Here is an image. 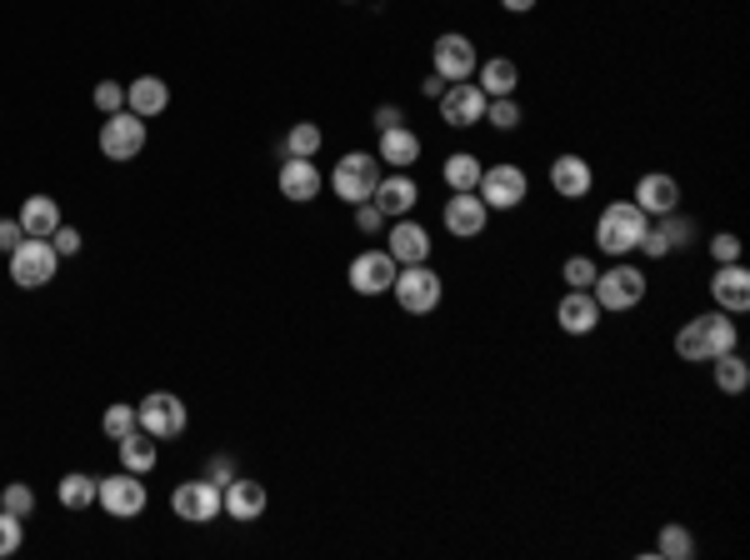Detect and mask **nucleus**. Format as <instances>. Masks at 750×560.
<instances>
[{
  "mask_svg": "<svg viewBox=\"0 0 750 560\" xmlns=\"http://www.w3.org/2000/svg\"><path fill=\"white\" fill-rule=\"evenodd\" d=\"M476 195L485 201V211H520V205H526V195H530V176L520 166H511V160L485 166Z\"/></svg>",
  "mask_w": 750,
  "mask_h": 560,
  "instance_id": "nucleus-7",
  "label": "nucleus"
},
{
  "mask_svg": "<svg viewBox=\"0 0 750 560\" xmlns=\"http://www.w3.org/2000/svg\"><path fill=\"white\" fill-rule=\"evenodd\" d=\"M441 221H446V230L456 240H476V236H485V226H491V211H485V201L476 191H450Z\"/></svg>",
  "mask_w": 750,
  "mask_h": 560,
  "instance_id": "nucleus-14",
  "label": "nucleus"
},
{
  "mask_svg": "<svg viewBox=\"0 0 750 560\" xmlns=\"http://www.w3.org/2000/svg\"><path fill=\"white\" fill-rule=\"evenodd\" d=\"M11 281L21 290H40V286H50L56 281V271H60V255H56V246L50 240H36V236H25L21 246H15L11 255Z\"/></svg>",
  "mask_w": 750,
  "mask_h": 560,
  "instance_id": "nucleus-4",
  "label": "nucleus"
},
{
  "mask_svg": "<svg viewBox=\"0 0 750 560\" xmlns=\"http://www.w3.org/2000/svg\"><path fill=\"white\" fill-rule=\"evenodd\" d=\"M441 116H446L450 131H470L485 120V91L476 81H450L446 96H441Z\"/></svg>",
  "mask_w": 750,
  "mask_h": 560,
  "instance_id": "nucleus-13",
  "label": "nucleus"
},
{
  "mask_svg": "<svg viewBox=\"0 0 750 560\" xmlns=\"http://www.w3.org/2000/svg\"><path fill=\"white\" fill-rule=\"evenodd\" d=\"M281 195H285V201H295V205L316 201V195H320L316 160H285V166H281Z\"/></svg>",
  "mask_w": 750,
  "mask_h": 560,
  "instance_id": "nucleus-26",
  "label": "nucleus"
},
{
  "mask_svg": "<svg viewBox=\"0 0 750 560\" xmlns=\"http://www.w3.org/2000/svg\"><path fill=\"white\" fill-rule=\"evenodd\" d=\"M660 236L670 240V251H685L691 236H695V221H685L680 211H670V215H660Z\"/></svg>",
  "mask_w": 750,
  "mask_h": 560,
  "instance_id": "nucleus-36",
  "label": "nucleus"
},
{
  "mask_svg": "<svg viewBox=\"0 0 750 560\" xmlns=\"http://www.w3.org/2000/svg\"><path fill=\"white\" fill-rule=\"evenodd\" d=\"M711 300H715V310H726V315H746V310H750V271H746V265H740V261L715 265Z\"/></svg>",
  "mask_w": 750,
  "mask_h": 560,
  "instance_id": "nucleus-16",
  "label": "nucleus"
},
{
  "mask_svg": "<svg viewBox=\"0 0 750 560\" xmlns=\"http://www.w3.org/2000/svg\"><path fill=\"white\" fill-rule=\"evenodd\" d=\"M15 221H21L25 236H36V240H50L60 226H66V221H60V201H56V195H31Z\"/></svg>",
  "mask_w": 750,
  "mask_h": 560,
  "instance_id": "nucleus-25",
  "label": "nucleus"
},
{
  "mask_svg": "<svg viewBox=\"0 0 750 560\" xmlns=\"http://www.w3.org/2000/svg\"><path fill=\"white\" fill-rule=\"evenodd\" d=\"M0 511H11V515H31L36 511V496H31V486H21V480H15V486H5L0 490Z\"/></svg>",
  "mask_w": 750,
  "mask_h": 560,
  "instance_id": "nucleus-38",
  "label": "nucleus"
},
{
  "mask_svg": "<svg viewBox=\"0 0 750 560\" xmlns=\"http://www.w3.org/2000/svg\"><path fill=\"white\" fill-rule=\"evenodd\" d=\"M645 290H651V281H645L641 265H610V271L596 275V286H590V296H596L600 310H635L645 300Z\"/></svg>",
  "mask_w": 750,
  "mask_h": 560,
  "instance_id": "nucleus-5",
  "label": "nucleus"
},
{
  "mask_svg": "<svg viewBox=\"0 0 750 560\" xmlns=\"http://www.w3.org/2000/svg\"><path fill=\"white\" fill-rule=\"evenodd\" d=\"M711 261H715V265H730V261H740V236H730V230H720V236H711Z\"/></svg>",
  "mask_w": 750,
  "mask_h": 560,
  "instance_id": "nucleus-41",
  "label": "nucleus"
},
{
  "mask_svg": "<svg viewBox=\"0 0 750 560\" xmlns=\"http://www.w3.org/2000/svg\"><path fill=\"white\" fill-rule=\"evenodd\" d=\"M740 346V325L730 321L726 310H705V315H691V321L676 331V356L701 366V360H715L726 350Z\"/></svg>",
  "mask_w": 750,
  "mask_h": 560,
  "instance_id": "nucleus-1",
  "label": "nucleus"
},
{
  "mask_svg": "<svg viewBox=\"0 0 750 560\" xmlns=\"http://www.w3.org/2000/svg\"><path fill=\"white\" fill-rule=\"evenodd\" d=\"M390 126H406V116H400L396 106H380L375 110V131H390Z\"/></svg>",
  "mask_w": 750,
  "mask_h": 560,
  "instance_id": "nucleus-47",
  "label": "nucleus"
},
{
  "mask_svg": "<svg viewBox=\"0 0 750 560\" xmlns=\"http://www.w3.org/2000/svg\"><path fill=\"white\" fill-rule=\"evenodd\" d=\"M421 96H431V100H441V96H446V85H441V75H431V81H421Z\"/></svg>",
  "mask_w": 750,
  "mask_h": 560,
  "instance_id": "nucleus-49",
  "label": "nucleus"
},
{
  "mask_svg": "<svg viewBox=\"0 0 750 560\" xmlns=\"http://www.w3.org/2000/svg\"><path fill=\"white\" fill-rule=\"evenodd\" d=\"M145 151V120L136 110H116L101 126V155L106 160H136Z\"/></svg>",
  "mask_w": 750,
  "mask_h": 560,
  "instance_id": "nucleus-12",
  "label": "nucleus"
},
{
  "mask_svg": "<svg viewBox=\"0 0 750 560\" xmlns=\"http://www.w3.org/2000/svg\"><path fill=\"white\" fill-rule=\"evenodd\" d=\"M116 445H120V465H126V470H136V476H145V470L161 461V441H155V436H145L141 426L130 430V436H120Z\"/></svg>",
  "mask_w": 750,
  "mask_h": 560,
  "instance_id": "nucleus-28",
  "label": "nucleus"
},
{
  "mask_svg": "<svg viewBox=\"0 0 750 560\" xmlns=\"http://www.w3.org/2000/svg\"><path fill=\"white\" fill-rule=\"evenodd\" d=\"M50 246H56V255H81V230H75V226H60L56 236H50Z\"/></svg>",
  "mask_w": 750,
  "mask_h": 560,
  "instance_id": "nucleus-44",
  "label": "nucleus"
},
{
  "mask_svg": "<svg viewBox=\"0 0 750 560\" xmlns=\"http://www.w3.org/2000/svg\"><path fill=\"white\" fill-rule=\"evenodd\" d=\"M21 540H25V525H21V515L0 511V560H5V556H15V550H21Z\"/></svg>",
  "mask_w": 750,
  "mask_h": 560,
  "instance_id": "nucleus-39",
  "label": "nucleus"
},
{
  "mask_svg": "<svg viewBox=\"0 0 750 560\" xmlns=\"http://www.w3.org/2000/svg\"><path fill=\"white\" fill-rule=\"evenodd\" d=\"M431 65H435V75H441V81H470V75H476V65H481V56H476V40L460 36V31L435 36Z\"/></svg>",
  "mask_w": 750,
  "mask_h": 560,
  "instance_id": "nucleus-11",
  "label": "nucleus"
},
{
  "mask_svg": "<svg viewBox=\"0 0 750 560\" xmlns=\"http://www.w3.org/2000/svg\"><path fill=\"white\" fill-rule=\"evenodd\" d=\"M171 511H176V521L186 525H211L215 515H221V486L215 480H180L176 490H171Z\"/></svg>",
  "mask_w": 750,
  "mask_h": 560,
  "instance_id": "nucleus-9",
  "label": "nucleus"
},
{
  "mask_svg": "<svg viewBox=\"0 0 750 560\" xmlns=\"http://www.w3.org/2000/svg\"><path fill=\"white\" fill-rule=\"evenodd\" d=\"M136 420H141V430L145 436H155V441H176L190 416H186V401H180V395L151 391L141 406H136Z\"/></svg>",
  "mask_w": 750,
  "mask_h": 560,
  "instance_id": "nucleus-8",
  "label": "nucleus"
},
{
  "mask_svg": "<svg viewBox=\"0 0 750 560\" xmlns=\"http://www.w3.org/2000/svg\"><path fill=\"white\" fill-rule=\"evenodd\" d=\"M266 505H270V496H266V486L260 480H246V476H235V480H225L221 486V511L231 515V521H260L266 515Z\"/></svg>",
  "mask_w": 750,
  "mask_h": 560,
  "instance_id": "nucleus-21",
  "label": "nucleus"
},
{
  "mask_svg": "<svg viewBox=\"0 0 750 560\" xmlns=\"http://www.w3.org/2000/svg\"><path fill=\"white\" fill-rule=\"evenodd\" d=\"M651 230V215L641 211L635 201H610L606 211H600V221H596V246L606 255H631L635 246H641V236Z\"/></svg>",
  "mask_w": 750,
  "mask_h": 560,
  "instance_id": "nucleus-2",
  "label": "nucleus"
},
{
  "mask_svg": "<svg viewBox=\"0 0 750 560\" xmlns=\"http://www.w3.org/2000/svg\"><path fill=\"white\" fill-rule=\"evenodd\" d=\"M396 271H400V265L390 261V251H361L345 275H351L355 296H386L390 281H396Z\"/></svg>",
  "mask_w": 750,
  "mask_h": 560,
  "instance_id": "nucleus-15",
  "label": "nucleus"
},
{
  "mask_svg": "<svg viewBox=\"0 0 750 560\" xmlns=\"http://www.w3.org/2000/svg\"><path fill=\"white\" fill-rule=\"evenodd\" d=\"M380 226H386V215H380V205H375V201H361V205H355V230L375 236Z\"/></svg>",
  "mask_w": 750,
  "mask_h": 560,
  "instance_id": "nucleus-42",
  "label": "nucleus"
},
{
  "mask_svg": "<svg viewBox=\"0 0 750 560\" xmlns=\"http://www.w3.org/2000/svg\"><path fill=\"white\" fill-rule=\"evenodd\" d=\"M95 501H101V511H106V515H116V521H130V515H141V511H145L151 490H145V480L136 476V470H120V476H106V480H101Z\"/></svg>",
  "mask_w": 750,
  "mask_h": 560,
  "instance_id": "nucleus-10",
  "label": "nucleus"
},
{
  "mask_svg": "<svg viewBox=\"0 0 750 560\" xmlns=\"http://www.w3.org/2000/svg\"><path fill=\"white\" fill-rule=\"evenodd\" d=\"M656 556H660V560H691V556H695V536H691V531H685L680 521L660 525V536H656Z\"/></svg>",
  "mask_w": 750,
  "mask_h": 560,
  "instance_id": "nucleus-32",
  "label": "nucleus"
},
{
  "mask_svg": "<svg viewBox=\"0 0 750 560\" xmlns=\"http://www.w3.org/2000/svg\"><path fill=\"white\" fill-rule=\"evenodd\" d=\"M481 155H470V151H456L446 160V166H441V176H446V186L450 191H476V186H481Z\"/></svg>",
  "mask_w": 750,
  "mask_h": 560,
  "instance_id": "nucleus-30",
  "label": "nucleus"
},
{
  "mask_svg": "<svg viewBox=\"0 0 750 560\" xmlns=\"http://www.w3.org/2000/svg\"><path fill=\"white\" fill-rule=\"evenodd\" d=\"M25 240V230H21V221H0V255H11L15 246Z\"/></svg>",
  "mask_w": 750,
  "mask_h": 560,
  "instance_id": "nucleus-45",
  "label": "nucleus"
},
{
  "mask_svg": "<svg viewBox=\"0 0 750 560\" xmlns=\"http://www.w3.org/2000/svg\"><path fill=\"white\" fill-rule=\"evenodd\" d=\"M390 296L400 300L406 315H431V310L441 306V296H446V286H441V271H431V261L425 265H400L396 281H390Z\"/></svg>",
  "mask_w": 750,
  "mask_h": 560,
  "instance_id": "nucleus-3",
  "label": "nucleus"
},
{
  "mask_svg": "<svg viewBox=\"0 0 750 560\" xmlns=\"http://www.w3.org/2000/svg\"><path fill=\"white\" fill-rule=\"evenodd\" d=\"M375 205H380V215L386 221H400V215H411L415 205H421V186L411 180V170H390V176L375 180Z\"/></svg>",
  "mask_w": 750,
  "mask_h": 560,
  "instance_id": "nucleus-17",
  "label": "nucleus"
},
{
  "mask_svg": "<svg viewBox=\"0 0 750 560\" xmlns=\"http://www.w3.org/2000/svg\"><path fill=\"white\" fill-rule=\"evenodd\" d=\"M596 275H600V265L590 261V255H571V261L561 265V281L571 290H590V286H596Z\"/></svg>",
  "mask_w": 750,
  "mask_h": 560,
  "instance_id": "nucleus-35",
  "label": "nucleus"
},
{
  "mask_svg": "<svg viewBox=\"0 0 750 560\" xmlns=\"http://www.w3.org/2000/svg\"><path fill=\"white\" fill-rule=\"evenodd\" d=\"M95 490H101V480L71 470V476H60V505L66 511H85V505H95Z\"/></svg>",
  "mask_w": 750,
  "mask_h": 560,
  "instance_id": "nucleus-33",
  "label": "nucleus"
},
{
  "mask_svg": "<svg viewBox=\"0 0 750 560\" xmlns=\"http://www.w3.org/2000/svg\"><path fill=\"white\" fill-rule=\"evenodd\" d=\"M635 251L651 255V261H666V255H670V240L660 236V226H651V230L641 236V246H635Z\"/></svg>",
  "mask_w": 750,
  "mask_h": 560,
  "instance_id": "nucleus-43",
  "label": "nucleus"
},
{
  "mask_svg": "<svg viewBox=\"0 0 750 560\" xmlns=\"http://www.w3.org/2000/svg\"><path fill=\"white\" fill-rule=\"evenodd\" d=\"M165 106H171V85H165L161 75H136V81L126 85V110H136L141 120L165 116Z\"/></svg>",
  "mask_w": 750,
  "mask_h": 560,
  "instance_id": "nucleus-24",
  "label": "nucleus"
},
{
  "mask_svg": "<svg viewBox=\"0 0 750 560\" xmlns=\"http://www.w3.org/2000/svg\"><path fill=\"white\" fill-rule=\"evenodd\" d=\"M136 426H141V420H136V406H110L106 416H101V430H106V441H120V436H130Z\"/></svg>",
  "mask_w": 750,
  "mask_h": 560,
  "instance_id": "nucleus-37",
  "label": "nucleus"
},
{
  "mask_svg": "<svg viewBox=\"0 0 750 560\" xmlns=\"http://www.w3.org/2000/svg\"><path fill=\"white\" fill-rule=\"evenodd\" d=\"M320 141H326V135H320V126L301 120V126H291V131H285L281 155H285V160H316V155H320Z\"/></svg>",
  "mask_w": 750,
  "mask_h": 560,
  "instance_id": "nucleus-31",
  "label": "nucleus"
},
{
  "mask_svg": "<svg viewBox=\"0 0 750 560\" xmlns=\"http://www.w3.org/2000/svg\"><path fill=\"white\" fill-rule=\"evenodd\" d=\"M536 5H540V0H501V11H511V15H530Z\"/></svg>",
  "mask_w": 750,
  "mask_h": 560,
  "instance_id": "nucleus-48",
  "label": "nucleus"
},
{
  "mask_svg": "<svg viewBox=\"0 0 750 560\" xmlns=\"http://www.w3.org/2000/svg\"><path fill=\"white\" fill-rule=\"evenodd\" d=\"M485 120H491L495 131H520V120H526V110H520L516 96H501V100H485Z\"/></svg>",
  "mask_w": 750,
  "mask_h": 560,
  "instance_id": "nucleus-34",
  "label": "nucleus"
},
{
  "mask_svg": "<svg viewBox=\"0 0 750 560\" xmlns=\"http://www.w3.org/2000/svg\"><path fill=\"white\" fill-rule=\"evenodd\" d=\"M631 201L641 205L651 221H660V215L680 211V180L666 176V170H645V176L635 180V195H631Z\"/></svg>",
  "mask_w": 750,
  "mask_h": 560,
  "instance_id": "nucleus-18",
  "label": "nucleus"
},
{
  "mask_svg": "<svg viewBox=\"0 0 750 560\" xmlns=\"http://www.w3.org/2000/svg\"><path fill=\"white\" fill-rule=\"evenodd\" d=\"M590 186H596V170H590L586 155L565 151V155H555L551 160V191L561 195V201H586Z\"/></svg>",
  "mask_w": 750,
  "mask_h": 560,
  "instance_id": "nucleus-19",
  "label": "nucleus"
},
{
  "mask_svg": "<svg viewBox=\"0 0 750 560\" xmlns=\"http://www.w3.org/2000/svg\"><path fill=\"white\" fill-rule=\"evenodd\" d=\"M555 321H561L565 335H590L600 325V306L590 290H565L561 300H555Z\"/></svg>",
  "mask_w": 750,
  "mask_h": 560,
  "instance_id": "nucleus-22",
  "label": "nucleus"
},
{
  "mask_svg": "<svg viewBox=\"0 0 750 560\" xmlns=\"http://www.w3.org/2000/svg\"><path fill=\"white\" fill-rule=\"evenodd\" d=\"M375 160H380V166H390V170H411L415 160H421V135H415L411 126H390V131H380Z\"/></svg>",
  "mask_w": 750,
  "mask_h": 560,
  "instance_id": "nucleus-23",
  "label": "nucleus"
},
{
  "mask_svg": "<svg viewBox=\"0 0 750 560\" xmlns=\"http://www.w3.org/2000/svg\"><path fill=\"white\" fill-rule=\"evenodd\" d=\"M206 480H215V486H225V480H235V465H231V455H215V461L206 465Z\"/></svg>",
  "mask_w": 750,
  "mask_h": 560,
  "instance_id": "nucleus-46",
  "label": "nucleus"
},
{
  "mask_svg": "<svg viewBox=\"0 0 750 560\" xmlns=\"http://www.w3.org/2000/svg\"><path fill=\"white\" fill-rule=\"evenodd\" d=\"M386 251L396 265H425L431 261V230H425L421 221H411V215H400L386 236Z\"/></svg>",
  "mask_w": 750,
  "mask_h": 560,
  "instance_id": "nucleus-20",
  "label": "nucleus"
},
{
  "mask_svg": "<svg viewBox=\"0 0 750 560\" xmlns=\"http://www.w3.org/2000/svg\"><path fill=\"white\" fill-rule=\"evenodd\" d=\"M95 110H101V116L126 110V85H120V81H101V85H95Z\"/></svg>",
  "mask_w": 750,
  "mask_h": 560,
  "instance_id": "nucleus-40",
  "label": "nucleus"
},
{
  "mask_svg": "<svg viewBox=\"0 0 750 560\" xmlns=\"http://www.w3.org/2000/svg\"><path fill=\"white\" fill-rule=\"evenodd\" d=\"M375 180H380V160L365 151H351V155H340L336 170H330V191H336V201L361 205L375 195Z\"/></svg>",
  "mask_w": 750,
  "mask_h": 560,
  "instance_id": "nucleus-6",
  "label": "nucleus"
},
{
  "mask_svg": "<svg viewBox=\"0 0 750 560\" xmlns=\"http://www.w3.org/2000/svg\"><path fill=\"white\" fill-rule=\"evenodd\" d=\"M481 71V91L485 100H501V96H516V85H520V65L511 56H491L476 65Z\"/></svg>",
  "mask_w": 750,
  "mask_h": 560,
  "instance_id": "nucleus-27",
  "label": "nucleus"
},
{
  "mask_svg": "<svg viewBox=\"0 0 750 560\" xmlns=\"http://www.w3.org/2000/svg\"><path fill=\"white\" fill-rule=\"evenodd\" d=\"M711 376H715V385H720L726 395H740L750 385V360L740 356V350H726V356L711 360Z\"/></svg>",
  "mask_w": 750,
  "mask_h": 560,
  "instance_id": "nucleus-29",
  "label": "nucleus"
}]
</instances>
